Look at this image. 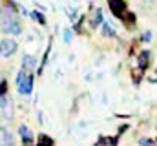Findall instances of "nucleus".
<instances>
[{"label":"nucleus","instance_id":"nucleus-5","mask_svg":"<svg viewBox=\"0 0 157 146\" xmlns=\"http://www.w3.org/2000/svg\"><path fill=\"white\" fill-rule=\"evenodd\" d=\"M18 135H20V139L24 141V144H29L31 139H33V133H31V130H29L26 124H22V126L18 128Z\"/></svg>","mask_w":157,"mask_h":146},{"label":"nucleus","instance_id":"nucleus-14","mask_svg":"<svg viewBox=\"0 0 157 146\" xmlns=\"http://www.w3.org/2000/svg\"><path fill=\"white\" fill-rule=\"evenodd\" d=\"M152 40V31H144L143 33V42H150Z\"/></svg>","mask_w":157,"mask_h":146},{"label":"nucleus","instance_id":"nucleus-10","mask_svg":"<svg viewBox=\"0 0 157 146\" xmlns=\"http://www.w3.org/2000/svg\"><path fill=\"white\" fill-rule=\"evenodd\" d=\"M101 26H102V35H104V36H115V35H117V33H115V29H113L108 22H102Z\"/></svg>","mask_w":157,"mask_h":146},{"label":"nucleus","instance_id":"nucleus-3","mask_svg":"<svg viewBox=\"0 0 157 146\" xmlns=\"http://www.w3.org/2000/svg\"><path fill=\"white\" fill-rule=\"evenodd\" d=\"M108 4H110V9H112V13L119 17V18H124V13H126V4L122 2V0H108Z\"/></svg>","mask_w":157,"mask_h":146},{"label":"nucleus","instance_id":"nucleus-17","mask_svg":"<svg viewBox=\"0 0 157 146\" xmlns=\"http://www.w3.org/2000/svg\"><path fill=\"white\" fill-rule=\"evenodd\" d=\"M0 15H2V7H0Z\"/></svg>","mask_w":157,"mask_h":146},{"label":"nucleus","instance_id":"nucleus-13","mask_svg":"<svg viewBox=\"0 0 157 146\" xmlns=\"http://www.w3.org/2000/svg\"><path fill=\"white\" fill-rule=\"evenodd\" d=\"M64 42H66V44H70V42H71V31H70V29H66V31H64Z\"/></svg>","mask_w":157,"mask_h":146},{"label":"nucleus","instance_id":"nucleus-8","mask_svg":"<svg viewBox=\"0 0 157 146\" xmlns=\"http://www.w3.org/2000/svg\"><path fill=\"white\" fill-rule=\"evenodd\" d=\"M22 66H24V70H33L37 66V59L33 55H26L24 60H22Z\"/></svg>","mask_w":157,"mask_h":146},{"label":"nucleus","instance_id":"nucleus-11","mask_svg":"<svg viewBox=\"0 0 157 146\" xmlns=\"http://www.w3.org/2000/svg\"><path fill=\"white\" fill-rule=\"evenodd\" d=\"M29 17L35 18L40 26H46V17H44V15H40V13H37V11H33V13H29Z\"/></svg>","mask_w":157,"mask_h":146},{"label":"nucleus","instance_id":"nucleus-2","mask_svg":"<svg viewBox=\"0 0 157 146\" xmlns=\"http://www.w3.org/2000/svg\"><path fill=\"white\" fill-rule=\"evenodd\" d=\"M17 49H18V44L15 38H2L0 40V57L7 59V57L15 55Z\"/></svg>","mask_w":157,"mask_h":146},{"label":"nucleus","instance_id":"nucleus-1","mask_svg":"<svg viewBox=\"0 0 157 146\" xmlns=\"http://www.w3.org/2000/svg\"><path fill=\"white\" fill-rule=\"evenodd\" d=\"M0 29H2V33H7V35H20V33H22L20 22L15 20V17L9 15V13H6V15L2 17V26H0Z\"/></svg>","mask_w":157,"mask_h":146},{"label":"nucleus","instance_id":"nucleus-4","mask_svg":"<svg viewBox=\"0 0 157 146\" xmlns=\"http://www.w3.org/2000/svg\"><path fill=\"white\" fill-rule=\"evenodd\" d=\"M33 91V75H26L24 82L18 86V93L20 95H31Z\"/></svg>","mask_w":157,"mask_h":146},{"label":"nucleus","instance_id":"nucleus-7","mask_svg":"<svg viewBox=\"0 0 157 146\" xmlns=\"http://www.w3.org/2000/svg\"><path fill=\"white\" fill-rule=\"evenodd\" d=\"M102 22H104V20H102V9H95L93 15H91V20H90L91 28H99Z\"/></svg>","mask_w":157,"mask_h":146},{"label":"nucleus","instance_id":"nucleus-16","mask_svg":"<svg viewBox=\"0 0 157 146\" xmlns=\"http://www.w3.org/2000/svg\"><path fill=\"white\" fill-rule=\"evenodd\" d=\"M141 146H154V143L150 139H141Z\"/></svg>","mask_w":157,"mask_h":146},{"label":"nucleus","instance_id":"nucleus-12","mask_svg":"<svg viewBox=\"0 0 157 146\" xmlns=\"http://www.w3.org/2000/svg\"><path fill=\"white\" fill-rule=\"evenodd\" d=\"M24 79H26V70H22V71H18V75H17V88L24 82Z\"/></svg>","mask_w":157,"mask_h":146},{"label":"nucleus","instance_id":"nucleus-6","mask_svg":"<svg viewBox=\"0 0 157 146\" xmlns=\"http://www.w3.org/2000/svg\"><path fill=\"white\" fill-rule=\"evenodd\" d=\"M13 144V137L6 128H0V146H11Z\"/></svg>","mask_w":157,"mask_h":146},{"label":"nucleus","instance_id":"nucleus-15","mask_svg":"<svg viewBox=\"0 0 157 146\" xmlns=\"http://www.w3.org/2000/svg\"><path fill=\"white\" fill-rule=\"evenodd\" d=\"M7 106V99H6V95H0V108L4 110Z\"/></svg>","mask_w":157,"mask_h":146},{"label":"nucleus","instance_id":"nucleus-9","mask_svg":"<svg viewBox=\"0 0 157 146\" xmlns=\"http://www.w3.org/2000/svg\"><path fill=\"white\" fill-rule=\"evenodd\" d=\"M148 62H150V51H141L139 53V68L144 70L148 66Z\"/></svg>","mask_w":157,"mask_h":146}]
</instances>
